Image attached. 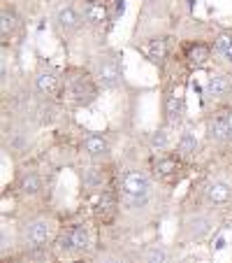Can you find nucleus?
I'll use <instances>...</instances> for the list:
<instances>
[{
    "mask_svg": "<svg viewBox=\"0 0 232 263\" xmlns=\"http://www.w3.org/2000/svg\"><path fill=\"white\" fill-rule=\"evenodd\" d=\"M119 196L121 208L125 212H139L146 210L153 196V182L144 170H125L119 182Z\"/></svg>",
    "mask_w": 232,
    "mask_h": 263,
    "instance_id": "f257e3e1",
    "label": "nucleus"
},
{
    "mask_svg": "<svg viewBox=\"0 0 232 263\" xmlns=\"http://www.w3.org/2000/svg\"><path fill=\"white\" fill-rule=\"evenodd\" d=\"M56 231V223L47 214H33V217L24 219L19 226V245L26 252H37L51 240Z\"/></svg>",
    "mask_w": 232,
    "mask_h": 263,
    "instance_id": "f03ea898",
    "label": "nucleus"
},
{
    "mask_svg": "<svg viewBox=\"0 0 232 263\" xmlns=\"http://www.w3.org/2000/svg\"><path fill=\"white\" fill-rule=\"evenodd\" d=\"M63 84L65 91H68V98L77 107H86V105H91L98 98V82L89 72L72 70V72H68V77H63Z\"/></svg>",
    "mask_w": 232,
    "mask_h": 263,
    "instance_id": "7ed1b4c3",
    "label": "nucleus"
},
{
    "mask_svg": "<svg viewBox=\"0 0 232 263\" xmlns=\"http://www.w3.org/2000/svg\"><path fill=\"white\" fill-rule=\"evenodd\" d=\"M93 77L102 89H116L123 82V68L116 51H104L93 59Z\"/></svg>",
    "mask_w": 232,
    "mask_h": 263,
    "instance_id": "20e7f679",
    "label": "nucleus"
},
{
    "mask_svg": "<svg viewBox=\"0 0 232 263\" xmlns=\"http://www.w3.org/2000/svg\"><path fill=\"white\" fill-rule=\"evenodd\" d=\"M214 229H216V217L212 212H193L181 219L179 238L188 242H200V240H207Z\"/></svg>",
    "mask_w": 232,
    "mask_h": 263,
    "instance_id": "39448f33",
    "label": "nucleus"
},
{
    "mask_svg": "<svg viewBox=\"0 0 232 263\" xmlns=\"http://www.w3.org/2000/svg\"><path fill=\"white\" fill-rule=\"evenodd\" d=\"M91 247V233L84 223H74L58 238L60 254H81Z\"/></svg>",
    "mask_w": 232,
    "mask_h": 263,
    "instance_id": "423d86ee",
    "label": "nucleus"
},
{
    "mask_svg": "<svg viewBox=\"0 0 232 263\" xmlns=\"http://www.w3.org/2000/svg\"><path fill=\"white\" fill-rule=\"evenodd\" d=\"M119 208H121V196L119 191H114L112 186L104 191H100L98 196V203H95V219L100 223H112L114 217L119 214Z\"/></svg>",
    "mask_w": 232,
    "mask_h": 263,
    "instance_id": "0eeeda50",
    "label": "nucleus"
},
{
    "mask_svg": "<svg viewBox=\"0 0 232 263\" xmlns=\"http://www.w3.org/2000/svg\"><path fill=\"white\" fill-rule=\"evenodd\" d=\"M54 21H56V26H58V30L63 35H72L81 28V24H84V14H81L74 5L65 3V5H60L58 10H56Z\"/></svg>",
    "mask_w": 232,
    "mask_h": 263,
    "instance_id": "6e6552de",
    "label": "nucleus"
},
{
    "mask_svg": "<svg viewBox=\"0 0 232 263\" xmlns=\"http://www.w3.org/2000/svg\"><path fill=\"white\" fill-rule=\"evenodd\" d=\"M35 86H37V91H40L42 96H56L63 89V77H60V72L56 68L42 65V68L37 70V74H35Z\"/></svg>",
    "mask_w": 232,
    "mask_h": 263,
    "instance_id": "1a4fd4ad",
    "label": "nucleus"
},
{
    "mask_svg": "<svg viewBox=\"0 0 232 263\" xmlns=\"http://www.w3.org/2000/svg\"><path fill=\"white\" fill-rule=\"evenodd\" d=\"M81 149H84V154L89 156V159L98 161V163L107 161L109 154H112V144H109V140L100 133L84 135V140H81Z\"/></svg>",
    "mask_w": 232,
    "mask_h": 263,
    "instance_id": "9d476101",
    "label": "nucleus"
},
{
    "mask_svg": "<svg viewBox=\"0 0 232 263\" xmlns=\"http://www.w3.org/2000/svg\"><path fill=\"white\" fill-rule=\"evenodd\" d=\"M207 138L216 144H223L232 138V124L227 112H216L207 121Z\"/></svg>",
    "mask_w": 232,
    "mask_h": 263,
    "instance_id": "9b49d317",
    "label": "nucleus"
},
{
    "mask_svg": "<svg viewBox=\"0 0 232 263\" xmlns=\"http://www.w3.org/2000/svg\"><path fill=\"white\" fill-rule=\"evenodd\" d=\"M204 198L214 208H223V205L232 203V184H227L225 179H212L204 186Z\"/></svg>",
    "mask_w": 232,
    "mask_h": 263,
    "instance_id": "f8f14e48",
    "label": "nucleus"
},
{
    "mask_svg": "<svg viewBox=\"0 0 232 263\" xmlns=\"http://www.w3.org/2000/svg\"><path fill=\"white\" fill-rule=\"evenodd\" d=\"M81 14H84V21L89 26L100 28L109 19V0H86L84 7H81Z\"/></svg>",
    "mask_w": 232,
    "mask_h": 263,
    "instance_id": "ddd939ff",
    "label": "nucleus"
},
{
    "mask_svg": "<svg viewBox=\"0 0 232 263\" xmlns=\"http://www.w3.org/2000/svg\"><path fill=\"white\" fill-rule=\"evenodd\" d=\"M81 184H84L86 191H104L109 189V170L100 165H91L81 173Z\"/></svg>",
    "mask_w": 232,
    "mask_h": 263,
    "instance_id": "4468645a",
    "label": "nucleus"
},
{
    "mask_svg": "<svg viewBox=\"0 0 232 263\" xmlns=\"http://www.w3.org/2000/svg\"><path fill=\"white\" fill-rule=\"evenodd\" d=\"M232 91V82L227 80L225 74H212L204 84V96L207 100H223L225 96H230Z\"/></svg>",
    "mask_w": 232,
    "mask_h": 263,
    "instance_id": "2eb2a0df",
    "label": "nucleus"
},
{
    "mask_svg": "<svg viewBox=\"0 0 232 263\" xmlns=\"http://www.w3.org/2000/svg\"><path fill=\"white\" fill-rule=\"evenodd\" d=\"M139 263H172V249L165 245H146L144 249H139L137 254Z\"/></svg>",
    "mask_w": 232,
    "mask_h": 263,
    "instance_id": "dca6fc26",
    "label": "nucleus"
},
{
    "mask_svg": "<svg viewBox=\"0 0 232 263\" xmlns=\"http://www.w3.org/2000/svg\"><path fill=\"white\" fill-rule=\"evenodd\" d=\"M183 115H186V100H183V96L172 93L165 100V121L170 126H177V124H181Z\"/></svg>",
    "mask_w": 232,
    "mask_h": 263,
    "instance_id": "f3484780",
    "label": "nucleus"
},
{
    "mask_svg": "<svg viewBox=\"0 0 232 263\" xmlns=\"http://www.w3.org/2000/svg\"><path fill=\"white\" fill-rule=\"evenodd\" d=\"M19 191L24 196H28V198L37 196L42 191V177L35 170H24L19 175Z\"/></svg>",
    "mask_w": 232,
    "mask_h": 263,
    "instance_id": "a211bd4d",
    "label": "nucleus"
},
{
    "mask_svg": "<svg viewBox=\"0 0 232 263\" xmlns=\"http://www.w3.org/2000/svg\"><path fill=\"white\" fill-rule=\"evenodd\" d=\"M195 154H198V138L193 130H183L177 142V156L183 161H191L195 159Z\"/></svg>",
    "mask_w": 232,
    "mask_h": 263,
    "instance_id": "6ab92c4d",
    "label": "nucleus"
},
{
    "mask_svg": "<svg viewBox=\"0 0 232 263\" xmlns=\"http://www.w3.org/2000/svg\"><path fill=\"white\" fill-rule=\"evenodd\" d=\"M153 173L158 175V177H172V175L179 173L181 168V161L179 156H158V159L153 161Z\"/></svg>",
    "mask_w": 232,
    "mask_h": 263,
    "instance_id": "aec40b11",
    "label": "nucleus"
},
{
    "mask_svg": "<svg viewBox=\"0 0 232 263\" xmlns=\"http://www.w3.org/2000/svg\"><path fill=\"white\" fill-rule=\"evenodd\" d=\"M144 51H146V59L151 61V63L160 65L167 59V40H165V37H153V40L146 42Z\"/></svg>",
    "mask_w": 232,
    "mask_h": 263,
    "instance_id": "412c9836",
    "label": "nucleus"
},
{
    "mask_svg": "<svg viewBox=\"0 0 232 263\" xmlns=\"http://www.w3.org/2000/svg\"><path fill=\"white\" fill-rule=\"evenodd\" d=\"M209 56H212V51H209L207 45H191L186 51V61L191 68H202V65L209 63Z\"/></svg>",
    "mask_w": 232,
    "mask_h": 263,
    "instance_id": "4be33fe9",
    "label": "nucleus"
},
{
    "mask_svg": "<svg viewBox=\"0 0 232 263\" xmlns=\"http://www.w3.org/2000/svg\"><path fill=\"white\" fill-rule=\"evenodd\" d=\"M170 144H172V138H170L167 128H158V130H153V133L149 135V147H151V152H156V154L167 152Z\"/></svg>",
    "mask_w": 232,
    "mask_h": 263,
    "instance_id": "5701e85b",
    "label": "nucleus"
},
{
    "mask_svg": "<svg viewBox=\"0 0 232 263\" xmlns=\"http://www.w3.org/2000/svg\"><path fill=\"white\" fill-rule=\"evenodd\" d=\"M14 28H16V14L10 7H3V12H0V33H3V37L12 35Z\"/></svg>",
    "mask_w": 232,
    "mask_h": 263,
    "instance_id": "b1692460",
    "label": "nucleus"
},
{
    "mask_svg": "<svg viewBox=\"0 0 232 263\" xmlns=\"http://www.w3.org/2000/svg\"><path fill=\"white\" fill-rule=\"evenodd\" d=\"M10 138H12L10 147L14 149V152H21V149H26V147H28V142H30V135L26 133V130H14Z\"/></svg>",
    "mask_w": 232,
    "mask_h": 263,
    "instance_id": "393cba45",
    "label": "nucleus"
},
{
    "mask_svg": "<svg viewBox=\"0 0 232 263\" xmlns=\"http://www.w3.org/2000/svg\"><path fill=\"white\" fill-rule=\"evenodd\" d=\"M98 263H125L121 256H114V254H107V256H102Z\"/></svg>",
    "mask_w": 232,
    "mask_h": 263,
    "instance_id": "a878e982",
    "label": "nucleus"
},
{
    "mask_svg": "<svg viewBox=\"0 0 232 263\" xmlns=\"http://www.w3.org/2000/svg\"><path fill=\"white\" fill-rule=\"evenodd\" d=\"M7 254V229H3V256Z\"/></svg>",
    "mask_w": 232,
    "mask_h": 263,
    "instance_id": "bb28decb",
    "label": "nucleus"
},
{
    "mask_svg": "<svg viewBox=\"0 0 232 263\" xmlns=\"http://www.w3.org/2000/svg\"><path fill=\"white\" fill-rule=\"evenodd\" d=\"M223 59H225V61H230V63H232V45L227 47L225 51H223Z\"/></svg>",
    "mask_w": 232,
    "mask_h": 263,
    "instance_id": "cd10ccee",
    "label": "nucleus"
}]
</instances>
